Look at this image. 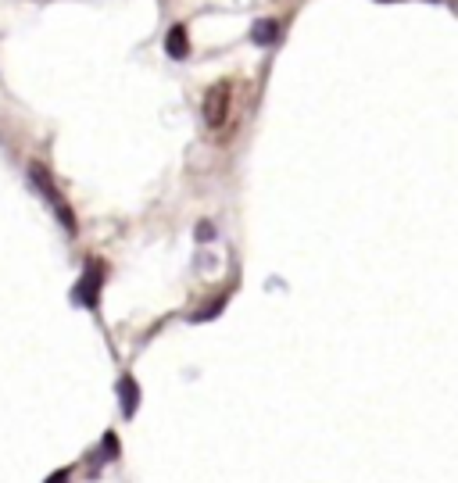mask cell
<instances>
[{"label":"cell","mask_w":458,"mask_h":483,"mask_svg":"<svg viewBox=\"0 0 458 483\" xmlns=\"http://www.w3.org/2000/svg\"><path fill=\"white\" fill-rule=\"evenodd\" d=\"M26 176H29L33 190H36V193L47 200V208L58 215V222L65 225V233H68V236H76V233H79V222H76V215H72V208H68L65 193L54 186V176H51V168H47V165H40V161H29V165H26Z\"/></svg>","instance_id":"cell-1"},{"label":"cell","mask_w":458,"mask_h":483,"mask_svg":"<svg viewBox=\"0 0 458 483\" xmlns=\"http://www.w3.org/2000/svg\"><path fill=\"white\" fill-rule=\"evenodd\" d=\"M200 115H204V126L208 129H225L229 115H233V83L229 79H218L208 86L204 101H200Z\"/></svg>","instance_id":"cell-2"},{"label":"cell","mask_w":458,"mask_h":483,"mask_svg":"<svg viewBox=\"0 0 458 483\" xmlns=\"http://www.w3.org/2000/svg\"><path fill=\"white\" fill-rule=\"evenodd\" d=\"M104 276H108L104 262H101V258H93V262L86 265V273L79 276V283H76V290H72V301H76L79 308H97V301H101V287H104Z\"/></svg>","instance_id":"cell-3"},{"label":"cell","mask_w":458,"mask_h":483,"mask_svg":"<svg viewBox=\"0 0 458 483\" xmlns=\"http://www.w3.org/2000/svg\"><path fill=\"white\" fill-rule=\"evenodd\" d=\"M165 54L172 61H186L190 58V36H186V26H172L165 33Z\"/></svg>","instance_id":"cell-4"},{"label":"cell","mask_w":458,"mask_h":483,"mask_svg":"<svg viewBox=\"0 0 458 483\" xmlns=\"http://www.w3.org/2000/svg\"><path fill=\"white\" fill-rule=\"evenodd\" d=\"M280 36H283V22L280 19H262L251 29V44H258V47H273V44H280Z\"/></svg>","instance_id":"cell-5"},{"label":"cell","mask_w":458,"mask_h":483,"mask_svg":"<svg viewBox=\"0 0 458 483\" xmlns=\"http://www.w3.org/2000/svg\"><path fill=\"white\" fill-rule=\"evenodd\" d=\"M115 390H118V397H122V415H126V419H133V415H136V405H140L136 380H133V376H122Z\"/></svg>","instance_id":"cell-6"},{"label":"cell","mask_w":458,"mask_h":483,"mask_svg":"<svg viewBox=\"0 0 458 483\" xmlns=\"http://www.w3.org/2000/svg\"><path fill=\"white\" fill-rule=\"evenodd\" d=\"M104 454H108V458H118V437H115V433H104ZM108 458H104V462H108Z\"/></svg>","instance_id":"cell-7"},{"label":"cell","mask_w":458,"mask_h":483,"mask_svg":"<svg viewBox=\"0 0 458 483\" xmlns=\"http://www.w3.org/2000/svg\"><path fill=\"white\" fill-rule=\"evenodd\" d=\"M211 236H215L211 222H200V225H197V240H211Z\"/></svg>","instance_id":"cell-8"},{"label":"cell","mask_w":458,"mask_h":483,"mask_svg":"<svg viewBox=\"0 0 458 483\" xmlns=\"http://www.w3.org/2000/svg\"><path fill=\"white\" fill-rule=\"evenodd\" d=\"M47 483H68V469H58L54 476H47Z\"/></svg>","instance_id":"cell-9"}]
</instances>
